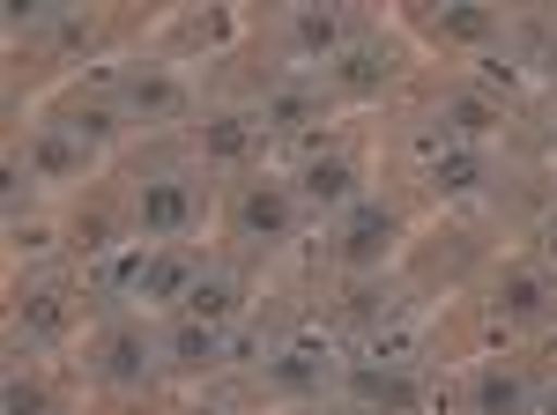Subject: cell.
<instances>
[{
  "mask_svg": "<svg viewBox=\"0 0 557 415\" xmlns=\"http://www.w3.org/2000/svg\"><path fill=\"white\" fill-rule=\"evenodd\" d=\"M186 304V319H201V327H215V319H231V304H238V290L223 282V275H209V282H194V290L178 297Z\"/></svg>",
  "mask_w": 557,
  "mask_h": 415,
  "instance_id": "5b68a950",
  "label": "cell"
},
{
  "mask_svg": "<svg viewBox=\"0 0 557 415\" xmlns=\"http://www.w3.org/2000/svg\"><path fill=\"white\" fill-rule=\"evenodd\" d=\"M335 38H343L335 15H298V45L305 52H335Z\"/></svg>",
  "mask_w": 557,
  "mask_h": 415,
  "instance_id": "ac0fdd59",
  "label": "cell"
},
{
  "mask_svg": "<svg viewBox=\"0 0 557 415\" xmlns=\"http://www.w3.org/2000/svg\"><path fill=\"white\" fill-rule=\"evenodd\" d=\"M386 246H394V215H386V208H357L349 230H343V260L349 267H380Z\"/></svg>",
  "mask_w": 557,
  "mask_h": 415,
  "instance_id": "6da1fadb",
  "label": "cell"
},
{
  "mask_svg": "<svg viewBox=\"0 0 557 415\" xmlns=\"http://www.w3.org/2000/svg\"><path fill=\"white\" fill-rule=\"evenodd\" d=\"M498 312H506V319H543V312H550V290H543V275H506V290H498Z\"/></svg>",
  "mask_w": 557,
  "mask_h": 415,
  "instance_id": "277c9868",
  "label": "cell"
},
{
  "mask_svg": "<svg viewBox=\"0 0 557 415\" xmlns=\"http://www.w3.org/2000/svg\"><path fill=\"white\" fill-rule=\"evenodd\" d=\"M543 415H557V393H550V401H543Z\"/></svg>",
  "mask_w": 557,
  "mask_h": 415,
  "instance_id": "cb8c5ba5",
  "label": "cell"
},
{
  "mask_svg": "<svg viewBox=\"0 0 557 415\" xmlns=\"http://www.w3.org/2000/svg\"><path fill=\"white\" fill-rule=\"evenodd\" d=\"M172 356H178V372H209V364H215V327L186 319V327L172 334Z\"/></svg>",
  "mask_w": 557,
  "mask_h": 415,
  "instance_id": "9c48e42d",
  "label": "cell"
},
{
  "mask_svg": "<svg viewBox=\"0 0 557 415\" xmlns=\"http://www.w3.org/2000/svg\"><path fill=\"white\" fill-rule=\"evenodd\" d=\"M298 186H305V201H320V208H327V201H349V186H357V171L327 156V164H305V178H298Z\"/></svg>",
  "mask_w": 557,
  "mask_h": 415,
  "instance_id": "ba28073f",
  "label": "cell"
},
{
  "mask_svg": "<svg viewBox=\"0 0 557 415\" xmlns=\"http://www.w3.org/2000/svg\"><path fill=\"white\" fill-rule=\"evenodd\" d=\"M75 164H83V134H45V141H38V171L67 178Z\"/></svg>",
  "mask_w": 557,
  "mask_h": 415,
  "instance_id": "5bb4252c",
  "label": "cell"
},
{
  "mask_svg": "<svg viewBox=\"0 0 557 415\" xmlns=\"http://www.w3.org/2000/svg\"><path fill=\"white\" fill-rule=\"evenodd\" d=\"M238 223H246L253 238H283V230H290V193H283V186H253L246 208H238Z\"/></svg>",
  "mask_w": 557,
  "mask_h": 415,
  "instance_id": "3957f363",
  "label": "cell"
},
{
  "mask_svg": "<svg viewBox=\"0 0 557 415\" xmlns=\"http://www.w3.org/2000/svg\"><path fill=\"white\" fill-rule=\"evenodd\" d=\"M8 415H45V393H38V386H23V378H15V386H8Z\"/></svg>",
  "mask_w": 557,
  "mask_h": 415,
  "instance_id": "44dd1931",
  "label": "cell"
},
{
  "mask_svg": "<svg viewBox=\"0 0 557 415\" xmlns=\"http://www.w3.org/2000/svg\"><path fill=\"white\" fill-rule=\"evenodd\" d=\"M357 393L380 401V408H409V401H417V386H409L401 372H357Z\"/></svg>",
  "mask_w": 557,
  "mask_h": 415,
  "instance_id": "7c38bea8",
  "label": "cell"
},
{
  "mask_svg": "<svg viewBox=\"0 0 557 415\" xmlns=\"http://www.w3.org/2000/svg\"><path fill=\"white\" fill-rule=\"evenodd\" d=\"M141 372H149V341H141V334H112V341H104V378L134 386Z\"/></svg>",
  "mask_w": 557,
  "mask_h": 415,
  "instance_id": "52a82bcc",
  "label": "cell"
},
{
  "mask_svg": "<svg viewBox=\"0 0 557 415\" xmlns=\"http://www.w3.org/2000/svg\"><path fill=\"white\" fill-rule=\"evenodd\" d=\"M550 260H557V208H550Z\"/></svg>",
  "mask_w": 557,
  "mask_h": 415,
  "instance_id": "603a6c76",
  "label": "cell"
},
{
  "mask_svg": "<svg viewBox=\"0 0 557 415\" xmlns=\"http://www.w3.org/2000/svg\"><path fill=\"white\" fill-rule=\"evenodd\" d=\"M186 215H194V193H186L178 178H157V186H141V230L172 238V230H186Z\"/></svg>",
  "mask_w": 557,
  "mask_h": 415,
  "instance_id": "7a4b0ae2",
  "label": "cell"
},
{
  "mask_svg": "<svg viewBox=\"0 0 557 415\" xmlns=\"http://www.w3.org/2000/svg\"><path fill=\"white\" fill-rule=\"evenodd\" d=\"M513 408H520V378L491 372L483 386H475V415H513Z\"/></svg>",
  "mask_w": 557,
  "mask_h": 415,
  "instance_id": "9a60e30c",
  "label": "cell"
},
{
  "mask_svg": "<svg viewBox=\"0 0 557 415\" xmlns=\"http://www.w3.org/2000/svg\"><path fill=\"white\" fill-rule=\"evenodd\" d=\"M446 126H454L461 141H483V134L498 126V112H491L483 97H454V104H446Z\"/></svg>",
  "mask_w": 557,
  "mask_h": 415,
  "instance_id": "4fadbf2b",
  "label": "cell"
},
{
  "mask_svg": "<svg viewBox=\"0 0 557 415\" xmlns=\"http://www.w3.org/2000/svg\"><path fill=\"white\" fill-rule=\"evenodd\" d=\"M253 149V126L238 120V112H223V120H209V156H223V164H238Z\"/></svg>",
  "mask_w": 557,
  "mask_h": 415,
  "instance_id": "8fae6325",
  "label": "cell"
},
{
  "mask_svg": "<svg viewBox=\"0 0 557 415\" xmlns=\"http://www.w3.org/2000/svg\"><path fill=\"white\" fill-rule=\"evenodd\" d=\"M141 290H149V297H186L194 282H186L178 260H149V267H141Z\"/></svg>",
  "mask_w": 557,
  "mask_h": 415,
  "instance_id": "2e32d148",
  "label": "cell"
},
{
  "mask_svg": "<svg viewBox=\"0 0 557 415\" xmlns=\"http://www.w3.org/2000/svg\"><path fill=\"white\" fill-rule=\"evenodd\" d=\"M60 319H67L60 297H30V327H38V334H60Z\"/></svg>",
  "mask_w": 557,
  "mask_h": 415,
  "instance_id": "ffe728a7",
  "label": "cell"
},
{
  "mask_svg": "<svg viewBox=\"0 0 557 415\" xmlns=\"http://www.w3.org/2000/svg\"><path fill=\"white\" fill-rule=\"evenodd\" d=\"M431 186H438V193H469V186H483V156H475V149H446V156L431 164Z\"/></svg>",
  "mask_w": 557,
  "mask_h": 415,
  "instance_id": "8992f818",
  "label": "cell"
},
{
  "mask_svg": "<svg viewBox=\"0 0 557 415\" xmlns=\"http://www.w3.org/2000/svg\"><path fill=\"white\" fill-rule=\"evenodd\" d=\"M438 30H446V38H491V15H483V8H446Z\"/></svg>",
  "mask_w": 557,
  "mask_h": 415,
  "instance_id": "e0dca14e",
  "label": "cell"
},
{
  "mask_svg": "<svg viewBox=\"0 0 557 415\" xmlns=\"http://www.w3.org/2000/svg\"><path fill=\"white\" fill-rule=\"evenodd\" d=\"M134 104H149V112H164V104H178L172 83H134Z\"/></svg>",
  "mask_w": 557,
  "mask_h": 415,
  "instance_id": "7402d4cb",
  "label": "cell"
},
{
  "mask_svg": "<svg viewBox=\"0 0 557 415\" xmlns=\"http://www.w3.org/2000/svg\"><path fill=\"white\" fill-rule=\"evenodd\" d=\"M320 372H327V356H320V349H312V341H298V349H283V356H275V386H320Z\"/></svg>",
  "mask_w": 557,
  "mask_h": 415,
  "instance_id": "30bf717a",
  "label": "cell"
},
{
  "mask_svg": "<svg viewBox=\"0 0 557 415\" xmlns=\"http://www.w3.org/2000/svg\"><path fill=\"white\" fill-rule=\"evenodd\" d=\"M380 75H386L380 52H343V83H349V89H372Z\"/></svg>",
  "mask_w": 557,
  "mask_h": 415,
  "instance_id": "d6986e66",
  "label": "cell"
}]
</instances>
